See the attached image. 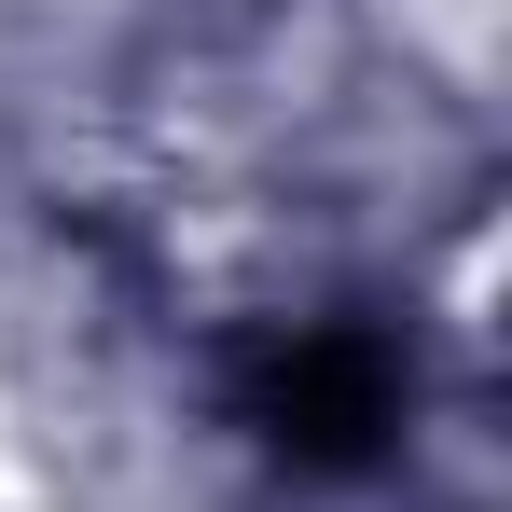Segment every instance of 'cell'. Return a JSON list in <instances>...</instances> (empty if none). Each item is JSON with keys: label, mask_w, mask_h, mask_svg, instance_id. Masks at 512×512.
<instances>
[{"label": "cell", "mask_w": 512, "mask_h": 512, "mask_svg": "<svg viewBox=\"0 0 512 512\" xmlns=\"http://www.w3.org/2000/svg\"><path fill=\"white\" fill-rule=\"evenodd\" d=\"M236 429L277 471L346 485V471H374L402 443V374H388V346L360 319H291V333H263L236 360Z\"/></svg>", "instance_id": "1"}]
</instances>
